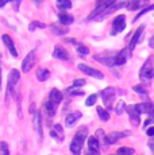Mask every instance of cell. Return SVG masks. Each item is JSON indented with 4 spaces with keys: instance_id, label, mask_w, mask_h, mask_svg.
Returning a JSON list of instances; mask_svg holds the SVG:
<instances>
[{
    "instance_id": "cell-1",
    "label": "cell",
    "mask_w": 154,
    "mask_h": 155,
    "mask_svg": "<svg viewBox=\"0 0 154 155\" xmlns=\"http://www.w3.org/2000/svg\"><path fill=\"white\" fill-rule=\"evenodd\" d=\"M88 138V128L87 127H81L79 131L76 132V135L73 136L72 143H70V153L72 155H80L84 146L85 139Z\"/></svg>"
},
{
    "instance_id": "cell-2",
    "label": "cell",
    "mask_w": 154,
    "mask_h": 155,
    "mask_svg": "<svg viewBox=\"0 0 154 155\" xmlns=\"http://www.w3.org/2000/svg\"><path fill=\"white\" fill-rule=\"evenodd\" d=\"M115 0H104V2H99L97 3V5H96V8L92 11V12L89 14V16L87 18V20L89 22V20H93V19H97V18L100 16V15H103L105 12V11L108 10L111 5H114L115 4Z\"/></svg>"
},
{
    "instance_id": "cell-3",
    "label": "cell",
    "mask_w": 154,
    "mask_h": 155,
    "mask_svg": "<svg viewBox=\"0 0 154 155\" xmlns=\"http://www.w3.org/2000/svg\"><path fill=\"white\" fill-rule=\"evenodd\" d=\"M153 57L150 55L143 64V66L139 70V77L141 78H152L154 77V66H153Z\"/></svg>"
},
{
    "instance_id": "cell-4",
    "label": "cell",
    "mask_w": 154,
    "mask_h": 155,
    "mask_svg": "<svg viewBox=\"0 0 154 155\" xmlns=\"http://www.w3.org/2000/svg\"><path fill=\"white\" fill-rule=\"evenodd\" d=\"M100 97H102L104 105H107V109H112V101H114L115 97V89L112 86H108V88L103 89L100 92Z\"/></svg>"
},
{
    "instance_id": "cell-5",
    "label": "cell",
    "mask_w": 154,
    "mask_h": 155,
    "mask_svg": "<svg viewBox=\"0 0 154 155\" xmlns=\"http://www.w3.org/2000/svg\"><path fill=\"white\" fill-rule=\"evenodd\" d=\"M126 28V16L124 15H118L112 22V30H111V35H116L120 31Z\"/></svg>"
},
{
    "instance_id": "cell-6",
    "label": "cell",
    "mask_w": 154,
    "mask_h": 155,
    "mask_svg": "<svg viewBox=\"0 0 154 155\" xmlns=\"http://www.w3.org/2000/svg\"><path fill=\"white\" fill-rule=\"evenodd\" d=\"M35 61H37L35 53L30 51L27 55L25 57V59L22 61V71H23V73H28V71L31 70V68L35 65Z\"/></svg>"
},
{
    "instance_id": "cell-7",
    "label": "cell",
    "mask_w": 154,
    "mask_h": 155,
    "mask_svg": "<svg viewBox=\"0 0 154 155\" xmlns=\"http://www.w3.org/2000/svg\"><path fill=\"white\" fill-rule=\"evenodd\" d=\"M79 70H81L82 73H85L87 76H91V77H95V78H99V80H103L104 78V74L102 71L93 69V68L88 66V65H84V64H80L79 65Z\"/></svg>"
},
{
    "instance_id": "cell-8",
    "label": "cell",
    "mask_w": 154,
    "mask_h": 155,
    "mask_svg": "<svg viewBox=\"0 0 154 155\" xmlns=\"http://www.w3.org/2000/svg\"><path fill=\"white\" fill-rule=\"evenodd\" d=\"M126 136H130V132L129 131H124V132H120V131H114V132L108 134L107 138H105V144H114L116 143L119 139L122 138H126Z\"/></svg>"
},
{
    "instance_id": "cell-9",
    "label": "cell",
    "mask_w": 154,
    "mask_h": 155,
    "mask_svg": "<svg viewBox=\"0 0 154 155\" xmlns=\"http://www.w3.org/2000/svg\"><path fill=\"white\" fill-rule=\"evenodd\" d=\"M19 80H20V71L18 69H12L10 71V76H8V93L14 91V88L19 82Z\"/></svg>"
},
{
    "instance_id": "cell-10",
    "label": "cell",
    "mask_w": 154,
    "mask_h": 155,
    "mask_svg": "<svg viewBox=\"0 0 154 155\" xmlns=\"http://www.w3.org/2000/svg\"><path fill=\"white\" fill-rule=\"evenodd\" d=\"M50 136L53 139H55L57 142H64L65 139V134H64V128H62L61 124H54L53 126V130L50 131Z\"/></svg>"
},
{
    "instance_id": "cell-11",
    "label": "cell",
    "mask_w": 154,
    "mask_h": 155,
    "mask_svg": "<svg viewBox=\"0 0 154 155\" xmlns=\"http://www.w3.org/2000/svg\"><path fill=\"white\" fill-rule=\"evenodd\" d=\"M53 57L57 59H62V61H69L70 59V54L66 49H64L62 46H55L54 51H53Z\"/></svg>"
},
{
    "instance_id": "cell-12",
    "label": "cell",
    "mask_w": 154,
    "mask_h": 155,
    "mask_svg": "<svg viewBox=\"0 0 154 155\" xmlns=\"http://www.w3.org/2000/svg\"><path fill=\"white\" fill-rule=\"evenodd\" d=\"M32 123H34L35 131H37V134H38V138H39V140H42L43 134H42V116H41V112H38V111L35 112Z\"/></svg>"
},
{
    "instance_id": "cell-13",
    "label": "cell",
    "mask_w": 154,
    "mask_h": 155,
    "mask_svg": "<svg viewBox=\"0 0 154 155\" xmlns=\"http://www.w3.org/2000/svg\"><path fill=\"white\" fill-rule=\"evenodd\" d=\"M81 112H79V111H76V112H72V113H69V115L66 116V119H65V126H66L68 128H70V127H73L75 124L77 123V121L81 119Z\"/></svg>"
},
{
    "instance_id": "cell-14",
    "label": "cell",
    "mask_w": 154,
    "mask_h": 155,
    "mask_svg": "<svg viewBox=\"0 0 154 155\" xmlns=\"http://www.w3.org/2000/svg\"><path fill=\"white\" fill-rule=\"evenodd\" d=\"M58 22H60L61 26H65V27H66V26L72 25V23L75 22V16L64 11V12H60V14H58Z\"/></svg>"
},
{
    "instance_id": "cell-15",
    "label": "cell",
    "mask_w": 154,
    "mask_h": 155,
    "mask_svg": "<svg viewBox=\"0 0 154 155\" xmlns=\"http://www.w3.org/2000/svg\"><path fill=\"white\" fill-rule=\"evenodd\" d=\"M127 112H129V116H130V119H131V121L137 126V124H139V121H141V112L137 109V107L135 105H130V107H127Z\"/></svg>"
},
{
    "instance_id": "cell-16",
    "label": "cell",
    "mask_w": 154,
    "mask_h": 155,
    "mask_svg": "<svg viewBox=\"0 0 154 155\" xmlns=\"http://www.w3.org/2000/svg\"><path fill=\"white\" fill-rule=\"evenodd\" d=\"M135 107H137V109L141 113L145 112L150 116L154 115V105L152 103H139V104H135Z\"/></svg>"
},
{
    "instance_id": "cell-17",
    "label": "cell",
    "mask_w": 154,
    "mask_h": 155,
    "mask_svg": "<svg viewBox=\"0 0 154 155\" xmlns=\"http://www.w3.org/2000/svg\"><path fill=\"white\" fill-rule=\"evenodd\" d=\"M143 30H145V26L142 25V26H139L137 28V31L134 32V35H132V38H131V42H130V47H129L130 51H132V50L135 49V46H137V43H138L139 38H141L142 32H143Z\"/></svg>"
},
{
    "instance_id": "cell-18",
    "label": "cell",
    "mask_w": 154,
    "mask_h": 155,
    "mask_svg": "<svg viewBox=\"0 0 154 155\" xmlns=\"http://www.w3.org/2000/svg\"><path fill=\"white\" fill-rule=\"evenodd\" d=\"M2 39H3V42H4L5 47H7V49L10 50L11 55H12V57H18V51H16L15 46H14V42H12V39H11V38H10V35L4 34V35H3V37H2Z\"/></svg>"
},
{
    "instance_id": "cell-19",
    "label": "cell",
    "mask_w": 154,
    "mask_h": 155,
    "mask_svg": "<svg viewBox=\"0 0 154 155\" xmlns=\"http://www.w3.org/2000/svg\"><path fill=\"white\" fill-rule=\"evenodd\" d=\"M64 99V96H62V93L58 89H52L49 93V101H52L53 104H55V105H58V104L62 101Z\"/></svg>"
},
{
    "instance_id": "cell-20",
    "label": "cell",
    "mask_w": 154,
    "mask_h": 155,
    "mask_svg": "<svg viewBox=\"0 0 154 155\" xmlns=\"http://www.w3.org/2000/svg\"><path fill=\"white\" fill-rule=\"evenodd\" d=\"M87 142H88V150L95 151V153H99L100 143H99V139H97L96 136H91V138H88Z\"/></svg>"
},
{
    "instance_id": "cell-21",
    "label": "cell",
    "mask_w": 154,
    "mask_h": 155,
    "mask_svg": "<svg viewBox=\"0 0 154 155\" xmlns=\"http://www.w3.org/2000/svg\"><path fill=\"white\" fill-rule=\"evenodd\" d=\"M127 50H122V51L118 53V55H115V66H123L127 61Z\"/></svg>"
},
{
    "instance_id": "cell-22",
    "label": "cell",
    "mask_w": 154,
    "mask_h": 155,
    "mask_svg": "<svg viewBox=\"0 0 154 155\" xmlns=\"http://www.w3.org/2000/svg\"><path fill=\"white\" fill-rule=\"evenodd\" d=\"M50 30H52V32L54 35H65L68 34V27H65V26H60V25H52L50 26Z\"/></svg>"
},
{
    "instance_id": "cell-23",
    "label": "cell",
    "mask_w": 154,
    "mask_h": 155,
    "mask_svg": "<svg viewBox=\"0 0 154 155\" xmlns=\"http://www.w3.org/2000/svg\"><path fill=\"white\" fill-rule=\"evenodd\" d=\"M49 77H50V71L49 70L45 69V68H38V70H37V80L38 81L43 82V81H46Z\"/></svg>"
},
{
    "instance_id": "cell-24",
    "label": "cell",
    "mask_w": 154,
    "mask_h": 155,
    "mask_svg": "<svg viewBox=\"0 0 154 155\" xmlns=\"http://www.w3.org/2000/svg\"><path fill=\"white\" fill-rule=\"evenodd\" d=\"M57 107H58V105L53 104L52 101H49V100H47L46 103H45V109H46L47 115H49L50 117H53V116L55 115V112H57Z\"/></svg>"
},
{
    "instance_id": "cell-25",
    "label": "cell",
    "mask_w": 154,
    "mask_h": 155,
    "mask_svg": "<svg viewBox=\"0 0 154 155\" xmlns=\"http://www.w3.org/2000/svg\"><path fill=\"white\" fill-rule=\"evenodd\" d=\"M96 112H97V115H99V119L102 121H108L109 120V113H108V111H105L104 108H102V107H97Z\"/></svg>"
},
{
    "instance_id": "cell-26",
    "label": "cell",
    "mask_w": 154,
    "mask_h": 155,
    "mask_svg": "<svg viewBox=\"0 0 154 155\" xmlns=\"http://www.w3.org/2000/svg\"><path fill=\"white\" fill-rule=\"evenodd\" d=\"M57 7L61 10V12H64V11L70 10V8H72V3H70L69 0H58Z\"/></svg>"
},
{
    "instance_id": "cell-27",
    "label": "cell",
    "mask_w": 154,
    "mask_h": 155,
    "mask_svg": "<svg viewBox=\"0 0 154 155\" xmlns=\"http://www.w3.org/2000/svg\"><path fill=\"white\" fill-rule=\"evenodd\" d=\"M95 59L100 61L104 64L105 66H115V57H107V58H100V57H95Z\"/></svg>"
},
{
    "instance_id": "cell-28",
    "label": "cell",
    "mask_w": 154,
    "mask_h": 155,
    "mask_svg": "<svg viewBox=\"0 0 154 155\" xmlns=\"http://www.w3.org/2000/svg\"><path fill=\"white\" fill-rule=\"evenodd\" d=\"M126 103H124L123 100H120V101H118V104H116V107H115V113H116L118 116H120L122 113L126 111Z\"/></svg>"
},
{
    "instance_id": "cell-29",
    "label": "cell",
    "mask_w": 154,
    "mask_h": 155,
    "mask_svg": "<svg viewBox=\"0 0 154 155\" xmlns=\"http://www.w3.org/2000/svg\"><path fill=\"white\" fill-rule=\"evenodd\" d=\"M77 54L80 57H87L89 54V49H88L87 46H84V45H77Z\"/></svg>"
},
{
    "instance_id": "cell-30",
    "label": "cell",
    "mask_w": 154,
    "mask_h": 155,
    "mask_svg": "<svg viewBox=\"0 0 154 155\" xmlns=\"http://www.w3.org/2000/svg\"><path fill=\"white\" fill-rule=\"evenodd\" d=\"M135 150L131 147H120L118 150V155H134Z\"/></svg>"
},
{
    "instance_id": "cell-31",
    "label": "cell",
    "mask_w": 154,
    "mask_h": 155,
    "mask_svg": "<svg viewBox=\"0 0 154 155\" xmlns=\"http://www.w3.org/2000/svg\"><path fill=\"white\" fill-rule=\"evenodd\" d=\"M0 155H10V148L5 142H0Z\"/></svg>"
},
{
    "instance_id": "cell-32",
    "label": "cell",
    "mask_w": 154,
    "mask_h": 155,
    "mask_svg": "<svg viewBox=\"0 0 154 155\" xmlns=\"http://www.w3.org/2000/svg\"><path fill=\"white\" fill-rule=\"evenodd\" d=\"M96 100H97V94H91L89 97H87V100H85V105L87 107H92L96 104Z\"/></svg>"
},
{
    "instance_id": "cell-33",
    "label": "cell",
    "mask_w": 154,
    "mask_h": 155,
    "mask_svg": "<svg viewBox=\"0 0 154 155\" xmlns=\"http://www.w3.org/2000/svg\"><path fill=\"white\" fill-rule=\"evenodd\" d=\"M132 91L142 94V96H147V91L145 89V86H142V85H134L132 86Z\"/></svg>"
},
{
    "instance_id": "cell-34",
    "label": "cell",
    "mask_w": 154,
    "mask_h": 155,
    "mask_svg": "<svg viewBox=\"0 0 154 155\" xmlns=\"http://www.w3.org/2000/svg\"><path fill=\"white\" fill-rule=\"evenodd\" d=\"M152 10H154V4H150L149 7H146V8H143V10H142V11H139V12L137 14V16H135V19H134V20H138L139 18L142 16V15L147 14V12H149V11H152Z\"/></svg>"
},
{
    "instance_id": "cell-35",
    "label": "cell",
    "mask_w": 154,
    "mask_h": 155,
    "mask_svg": "<svg viewBox=\"0 0 154 155\" xmlns=\"http://www.w3.org/2000/svg\"><path fill=\"white\" fill-rule=\"evenodd\" d=\"M141 4H142V3H139V2H130L129 4H127V8H129V10H131V11H134V10H137Z\"/></svg>"
},
{
    "instance_id": "cell-36",
    "label": "cell",
    "mask_w": 154,
    "mask_h": 155,
    "mask_svg": "<svg viewBox=\"0 0 154 155\" xmlns=\"http://www.w3.org/2000/svg\"><path fill=\"white\" fill-rule=\"evenodd\" d=\"M85 85V80H82V78H79V80H75L73 81V86L77 89V88H81V86H84Z\"/></svg>"
},
{
    "instance_id": "cell-37",
    "label": "cell",
    "mask_w": 154,
    "mask_h": 155,
    "mask_svg": "<svg viewBox=\"0 0 154 155\" xmlns=\"http://www.w3.org/2000/svg\"><path fill=\"white\" fill-rule=\"evenodd\" d=\"M70 96H72V97H75V96H84V92H82V91H77V89H76V91H73L72 93H70Z\"/></svg>"
},
{
    "instance_id": "cell-38",
    "label": "cell",
    "mask_w": 154,
    "mask_h": 155,
    "mask_svg": "<svg viewBox=\"0 0 154 155\" xmlns=\"http://www.w3.org/2000/svg\"><path fill=\"white\" fill-rule=\"evenodd\" d=\"M150 123H154V115H153V116H150V117L147 119V120H146V121H145V123H143V128H146V127L149 126Z\"/></svg>"
},
{
    "instance_id": "cell-39",
    "label": "cell",
    "mask_w": 154,
    "mask_h": 155,
    "mask_svg": "<svg viewBox=\"0 0 154 155\" xmlns=\"http://www.w3.org/2000/svg\"><path fill=\"white\" fill-rule=\"evenodd\" d=\"M146 135L149 136V138H153L154 136V127H150L146 130Z\"/></svg>"
},
{
    "instance_id": "cell-40",
    "label": "cell",
    "mask_w": 154,
    "mask_h": 155,
    "mask_svg": "<svg viewBox=\"0 0 154 155\" xmlns=\"http://www.w3.org/2000/svg\"><path fill=\"white\" fill-rule=\"evenodd\" d=\"M34 25H35V27H39V28H45V27H46V25H45V23L39 22V20H35V22H34Z\"/></svg>"
},
{
    "instance_id": "cell-41",
    "label": "cell",
    "mask_w": 154,
    "mask_h": 155,
    "mask_svg": "<svg viewBox=\"0 0 154 155\" xmlns=\"http://www.w3.org/2000/svg\"><path fill=\"white\" fill-rule=\"evenodd\" d=\"M65 43H70V45H77V41L73 39V38H66V39H64Z\"/></svg>"
},
{
    "instance_id": "cell-42",
    "label": "cell",
    "mask_w": 154,
    "mask_h": 155,
    "mask_svg": "<svg viewBox=\"0 0 154 155\" xmlns=\"http://www.w3.org/2000/svg\"><path fill=\"white\" fill-rule=\"evenodd\" d=\"M147 146H149V148L153 151V154H154V138H150V140H149V143H147Z\"/></svg>"
},
{
    "instance_id": "cell-43",
    "label": "cell",
    "mask_w": 154,
    "mask_h": 155,
    "mask_svg": "<svg viewBox=\"0 0 154 155\" xmlns=\"http://www.w3.org/2000/svg\"><path fill=\"white\" fill-rule=\"evenodd\" d=\"M12 5H14V11H18V8H19V5H20V0H16V2H14Z\"/></svg>"
},
{
    "instance_id": "cell-44",
    "label": "cell",
    "mask_w": 154,
    "mask_h": 155,
    "mask_svg": "<svg viewBox=\"0 0 154 155\" xmlns=\"http://www.w3.org/2000/svg\"><path fill=\"white\" fill-rule=\"evenodd\" d=\"M149 46L152 47V49H154V35L149 39Z\"/></svg>"
},
{
    "instance_id": "cell-45",
    "label": "cell",
    "mask_w": 154,
    "mask_h": 155,
    "mask_svg": "<svg viewBox=\"0 0 154 155\" xmlns=\"http://www.w3.org/2000/svg\"><path fill=\"white\" fill-rule=\"evenodd\" d=\"M28 30H30L31 32H32V31H34V30H35V25H34V22H32V23H30V25H28Z\"/></svg>"
},
{
    "instance_id": "cell-46",
    "label": "cell",
    "mask_w": 154,
    "mask_h": 155,
    "mask_svg": "<svg viewBox=\"0 0 154 155\" xmlns=\"http://www.w3.org/2000/svg\"><path fill=\"white\" fill-rule=\"evenodd\" d=\"M85 155H100V154L99 153H95V151H89V150H88L87 153H85Z\"/></svg>"
},
{
    "instance_id": "cell-47",
    "label": "cell",
    "mask_w": 154,
    "mask_h": 155,
    "mask_svg": "<svg viewBox=\"0 0 154 155\" xmlns=\"http://www.w3.org/2000/svg\"><path fill=\"white\" fill-rule=\"evenodd\" d=\"M5 4H7V2H5V0H2V2H0V8H2V7H4Z\"/></svg>"
},
{
    "instance_id": "cell-48",
    "label": "cell",
    "mask_w": 154,
    "mask_h": 155,
    "mask_svg": "<svg viewBox=\"0 0 154 155\" xmlns=\"http://www.w3.org/2000/svg\"><path fill=\"white\" fill-rule=\"evenodd\" d=\"M0 86H2V68H0Z\"/></svg>"
},
{
    "instance_id": "cell-49",
    "label": "cell",
    "mask_w": 154,
    "mask_h": 155,
    "mask_svg": "<svg viewBox=\"0 0 154 155\" xmlns=\"http://www.w3.org/2000/svg\"><path fill=\"white\" fill-rule=\"evenodd\" d=\"M153 105H154V104H153Z\"/></svg>"
}]
</instances>
